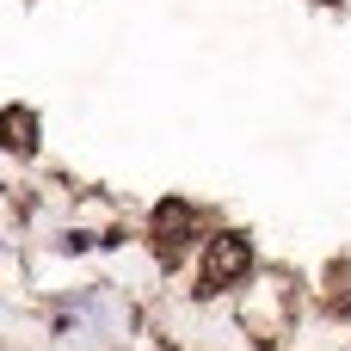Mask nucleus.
Returning a JSON list of instances; mask_svg holds the SVG:
<instances>
[{
    "mask_svg": "<svg viewBox=\"0 0 351 351\" xmlns=\"http://www.w3.org/2000/svg\"><path fill=\"white\" fill-rule=\"evenodd\" d=\"M191 228H197V210L179 204V197H167V204L154 210V228H148L154 259H160V265H179V259L191 253Z\"/></svg>",
    "mask_w": 351,
    "mask_h": 351,
    "instance_id": "nucleus-1",
    "label": "nucleus"
},
{
    "mask_svg": "<svg viewBox=\"0 0 351 351\" xmlns=\"http://www.w3.org/2000/svg\"><path fill=\"white\" fill-rule=\"evenodd\" d=\"M247 271H253V241H247V234H222V241H210V253H204V296L234 290Z\"/></svg>",
    "mask_w": 351,
    "mask_h": 351,
    "instance_id": "nucleus-2",
    "label": "nucleus"
},
{
    "mask_svg": "<svg viewBox=\"0 0 351 351\" xmlns=\"http://www.w3.org/2000/svg\"><path fill=\"white\" fill-rule=\"evenodd\" d=\"M6 148H12V154H31V148H37V117L19 111V105H6Z\"/></svg>",
    "mask_w": 351,
    "mask_h": 351,
    "instance_id": "nucleus-3",
    "label": "nucleus"
}]
</instances>
